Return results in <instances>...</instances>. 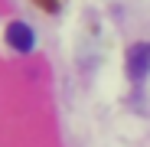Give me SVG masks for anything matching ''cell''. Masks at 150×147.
Returning a JSON list of instances; mask_svg holds the SVG:
<instances>
[{
    "mask_svg": "<svg viewBox=\"0 0 150 147\" xmlns=\"http://www.w3.org/2000/svg\"><path fill=\"white\" fill-rule=\"evenodd\" d=\"M147 72H150V43H137L127 53V75L134 82H140V79H147Z\"/></svg>",
    "mask_w": 150,
    "mask_h": 147,
    "instance_id": "cell-1",
    "label": "cell"
},
{
    "mask_svg": "<svg viewBox=\"0 0 150 147\" xmlns=\"http://www.w3.org/2000/svg\"><path fill=\"white\" fill-rule=\"evenodd\" d=\"M7 43L16 49V53H30V49L36 46V36H33V30H30V23L13 20L10 26H7Z\"/></svg>",
    "mask_w": 150,
    "mask_h": 147,
    "instance_id": "cell-2",
    "label": "cell"
}]
</instances>
